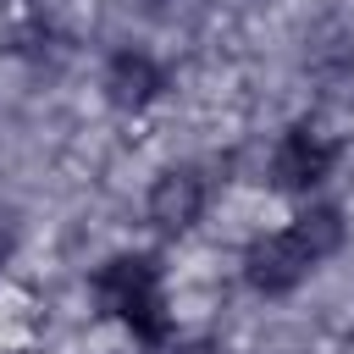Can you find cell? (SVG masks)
Instances as JSON below:
<instances>
[{
	"mask_svg": "<svg viewBox=\"0 0 354 354\" xmlns=\"http://www.w3.org/2000/svg\"><path fill=\"white\" fill-rule=\"evenodd\" d=\"M343 249V210L337 205H310L299 210L288 227L266 232L260 243H249L243 254V277L254 293L277 299V293H293L321 260H332Z\"/></svg>",
	"mask_w": 354,
	"mask_h": 354,
	"instance_id": "6da1fadb",
	"label": "cell"
},
{
	"mask_svg": "<svg viewBox=\"0 0 354 354\" xmlns=\"http://www.w3.org/2000/svg\"><path fill=\"white\" fill-rule=\"evenodd\" d=\"M88 293H94V304H100L111 321H122L138 343H166V337H171L166 282H160V266H155L149 254H111L105 266H94Z\"/></svg>",
	"mask_w": 354,
	"mask_h": 354,
	"instance_id": "7a4b0ae2",
	"label": "cell"
},
{
	"mask_svg": "<svg viewBox=\"0 0 354 354\" xmlns=\"http://www.w3.org/2000/svg\"><path fill=\"white\" fill-rule=\"evenodd\" d=\"M332 166H337V144H332L315 122H293V127L277 138L266 177H271V188H282V194H310V188H321V183L332 177Z\"/></svg>",
	"mask_w": 354,
	"mask_h": 354,
	"instance_id": "3957f363",
	"label": "cell"
},
{
	"mask_svg": "<svg viewBox=\"0 0 354 354\" xmlns=\"http://www.w3.org/2000/svg\"><path fill=\"white\" fill-rule=\"evenodd\" d=\"M205 199H210L205 177H199L194 166H171V171H160V177L149 183L144 216H149V227H155V232L183 238V232H188V227L205 216Z\"/></svg>",
	"mask_w": 354,
	"mask_h": 354,
	"instance_id": "277c9868",
	"label": "cell"
},
{
	"mask_svg": "<svg viewBox=\"0 0 354 354\" xmlns=\"http://www.w3.org/2000/svg\"><path fill=\"white\" fill-rule=\"evenodd\" d=\"M166 94V66L149 55V50H138V44H122L111 61H105V100L116 105V111H149L155 100Z\"/></svg>",
	"mask_w": 354,
	"mask_h": 354,
	"instance_id": "5b68a950",
	"label": "cell"
},
{
	"mask_svg": "<svg viewBox=\"0 0 354 354\" xmlns=\"http://www.w3.org/2000/svg\"><path fill=\"white\" fill-rule=\"evenodd\" d=\"M11 243H17V232H11V221H0V260L11 254Z\"/></svg>",
	"mask_w": 354,
	"mask_h": 354,
	"instance_id": "8992f818",
	"label": "cell"
}]
</instances>
